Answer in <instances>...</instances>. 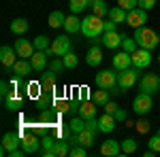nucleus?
Instances as JSON below:
<instances>
[{
    "label": "nucleus",
    "instance_id": "1",
    "mask_svg": "<svg viewBox=\"0 0 160 157\" xmlns=\"http://www.w3.org/2000/svg\"><path fill=\"white\" fill-rule=\"evenodd\" d=\"M102 32H105V19L98 17V15H88L81 19V34L86 38H100L102 36Z\"/></svg>",
    "mask_w": 160,
    "mask_h": 157
},
{
    "label": "nucleus",
    "instance_id": "2",
    "mask_svg": "<svg viewBox=\"0 0 160 157\" xmlns=\"http://www.w3.org/2000/svg\"><path fill=\"white\" fill-rule=\"evenodd\" d=\"M132 38L137 40V45L143 49H149V51H154V49L160 45V36L152 30V28H145V25H141V28H137Z\"/></svg>",
    "mask_w": 160,
    "mask_h": 157
},
{
    "label": "nucleus",
    "instance_id": "3",
    "mask_svg": "<svg viewBox=\"0 0 160 157\" xmlns=\"http://www.w3.org/2000/svg\"><path fill=\"white\" fill-rule=\"evenodd\" d=\"M139 74H141V70L135 68V66L124 68V70H118V85L124 87V89H130L132 85L139 83Z\"/></svg>",
    "mask_w": 160,
    "mask_h": 157
},
{
    "label": "nucleus",
    "instance_id": "4",
    "mask_svg": "<svg viewBox=\"0 0 160 157\" xmlns=\"http://www.w3.org/2000/svg\"><path fill=\"white\" fill-rule=\"evenodd\" d=\"M139 89L145 91V94H149V96L158 94V91H160V76H158V74H154V72L143 74V76L139 79Z\"/></svg>",
    "mask_w": 160,
    "mask_h": 157
},
{
    "label": "nucleus",
    "instance_id": "5",
    "mask_svg": "<svg viewBox=\"0 0 160 157\" xmlns=\"http://www.w3.org/2000/svg\"><path fill=\"white\" fill-rule=\"evenodd\" d=\"M154 109V102H152V96L145 94V91H139L132 100V110L137 115H148L149 110Z\"/></svg>",
    "mask_w": 160,
    "mask_h": 157
},
{
    "label": "nucleus",
    "instance_id": "6",
    "mask_svg": "<svg viewBox=\"0 0 160 157\" xmlns=\"http://www.w3.org/2000/svg\"><path fill=\"white\" fill-rule=\"evenodd\" d=\"M94 83L96 87H102V89H111L118 85V74H115V68L113 70H100L96 76H94Z\"/></svg>",
    "mask_w": 160,
    "mask_h": 157
},
{
    "label": "nucleus",
    "instance_id": "7",
    "mask_svg": "<svg viewBox=\"0 0 160 157\" xmlns=\"http://www.w3.org/2000/svg\"><path fill=\"white\" fill-rule=\"evenodd\" d=\"M13 47H15V51H17V55H19V58H26V60H30V58L34 55V51H37L34 43H32V40H28V38H24V36L17 38Z\"/></svg>",
    "mask_w": 160,
    "mask_h": 157
},
{
    "label": "nucleus",
    "instance_id": "8",
    "mask_svg": "<svg viewBox=\"0 0 160 157\" xmlns=\"http://www.w3.org/2000/svg\"><path fill=\"white\" fill-rule=\"evenodd\" d=\"M126 24L132 25V28H141L143 24H148V11L141 9V7L128 11V15H126Z\"/></svg>",
    "mask_w": 160,
    "mask_h": 157
},
{
    "label": "nucleus",
    "instance_id": "9",
    "mask_svg": "<svg viewBox=\"0 0 160 157\" xmlns=\"http://www.w3.org/2000/svg\"><path fill=\"white\" fill-rule=\"evenodd\" d=\"M149 64H152V51L139 47L135 53H132V66L139 68V70H143V68H148Z\"/></svg>",
    "mask_w": 160,
    "mask_h": 157
},
{
    "label": "nucleus",
    "instance_id": "10",
    "mask_svg": "<svg viewBox=\"0 0 160 157\" xmlns=\"http://www.w3.org/2000/svg\"><path fill=\"white\" fill-rule=\"evenodd\" d=\"M22 146V134L17 132H7L2 136V149L7 151V153H13V151H17Z\"/></svg>",
    "mask_w": 160,
    "mask_h": 157
},
{
    "label": "nucleus",
    "instance_id": "11",
    "mask_svg": "<svg viewBox=\"0 0 160 157\" xmlns=\"http://www.w3.org/2000/svg\"><path fill=\"white\" fill-rule=\"evenodd\" d=\"M122 40H124V34H120L118 30H113V32H102V36H100L102 47H107V49L122 47Z\"/></svg>",
    "mask_w": 160,
    "mask_h": 157
},
{
    "label": "nucleus",
    "instance_id": "12",
    "mask_svg": "<svg viewBox=\"0 0 160 157\" xmlns=\"http://www.w3.org/2000/svg\"><path fill=\"white\" fill-rule=\"evenodd\" d=\"M71 47H73V40H71L68 36H64V34L51 40V49H53V53L60 55V58H62V55H66V53L71 51Z\"/></svg>",
    "mask_w": 160,
    "mask_h": 157
},
{
    "label": "nucleus",
    "instance_id": "13",
    "mask_svg": "<svg viewBox=\"0 0 160 157\" xmlns=\"http://www.w3.org/2000/svg\"><path fill=\"white\" fill-rule=\"evenodd\" d=\"M17 51L15 47H9V45H2L0 47V62H2V66L4 68H13L15 66V62H17Z\"/></svg>",
    "mask_w": 160,
    "mask_h": 157
},
{
    "label": "nucleus",
    "instance_id": "14",
    "mask_svg": "<svg viewBox=\"0 0 160 157\" xmlns=\"http://www.w3.org/2000/svg\"><path fill=\"white\" fill-rule=\"evenodd\" d=\"M122 153V142H115L113 138H107L102 145H100V155L105 157H115Z\"/></svg>",
    "mask_w": 160,
    "mask_h": 157
},
{
    "label": "nucleus",
    "instance_id": "15",
    "mask_svg": "<svg viewBox=\"0 0 160 157\" xmlns=\"http://www.w3.org/2000/svg\"><path fill=\"white\" fill-rule=\"evenodd\" d=\"M113 68L115 70H124V68H130L132 66V53H128V51H120V53H115L113 55Z\"/></svg>",
    "mask_w": 160,
    "mask_h": 157
},
{
    "label": "nucleus",
    "instance_id": "16",
    "mask_svg": "<svg viewBox=\"0 0 160 157\" xmlns=\"http://www.w3.org/2000/svg\"><path fill=\"white\" fill-rule=\"evenodd\" d=\"M22 149H24L28 155H32V153H38V151H41V140H38L34 134L22 136Z\"/></svg>",
    "mask_w": 160,
    "mask_h": 157
},
{
    "label": "nucleus",
    "instance_id": "17",
    "mask_svg": "<svg viewBox=\"0 0 160 157\" xmlns=\"http://www.w3.org/2000/svg\"><path fill=\"white\" fill-rule=\"evenodd\" d=\"M56 74H58V72H53V70H47V72L41 76V85H43V91H47V94H56V87H58Z\"/></svg>",
    "mask_w": 160,
    "mask_h": 157
},
{
    "label": "nucleus",
    "instance_id": "18",
    "mask_svg": "<svg viewBox=\"0 0 160 157\" xmlns=\"http://www.w3.org/2000/svg\"><path fill=\"white\" fill-rule=\"evenodd\" d=\"M56 136H49V134H45L43 138H41V155L43 157H53V146H56Z\"/></svg>",
    "mask_w": 160,
    "mask_h": 157
},
{
    "label": "nucleus",
    "instance_id": "19",
    "mask_svg": "<svg viewBox=\"0 0 160 157\" xmlns=\"http://www.w3.org/2000/svg\"><path fill=\"white\" fill-rule=\"evenodd\" d=\"M22 104H24V98L19 96L17 89H11V94L4 98V106H7V110H19Z\"/></svg>",
    "mask_w": 160,
    "mask_h": 157
},
{
    "label": "nucleus",
    "instance_id": "20",
    "mask_svg": "<svg viewBox=\"0 0 160 157\" xmlns=\"http://www.w3.org/2000/svg\"><path fill=\"white\" fill-rule=\"evenodd\" d=\"M100 62H102V51H100L98 45H92V47L88 49V53H86V64L92 66V68H96Z\"/></svg>",
    "mask_w": 160,
    "mask_h": 157
},
{
    "label": "nucleus",
    "instance_id": "21",
    "mask_svg": "<svg viewBox=\"0 0 160 157\" xmlns=\"http://www.w3.org/2000/svg\"><path fill=\"white\" fill-rule=\"evenodd\" d=\"M30 64H32L34 72H43L45 66H47V53L45 51H34V55L30 58Z\"/></svg>",
    "mask_w": 160,
    "mask_h": 157
},
{
    "label": "nucleus",
    "instance_id": "22",
    "mask_svg": "<svg viewBox=\"0 0 160 157\" xmlns=\"http://www.w3.org/2000/svg\"><path fill=\"white\" fill-rule=\"evenodd\" d=\"M115 115H109V113H105V115H100L98 117V125H100V132L102 134H109L115 130Z\"/></svg>",
    "mask_w": 160,
    "mask_h": 157
},
{
    "label": "nucleus",
    "instance_id": "23",
    "mask_svg": "<svg viewBox=\"0 0 160 157\" xmlns=\"http://www.w3.org/2000/svg\"><path fill=\"white\" fill-rule=\"evenodd\" d=\"M64 32H68V34H77V32H81V19L77 17V15H68L66 17V21H64Z\"/></svg>",
    "mask_w": 160,
    "mask_h": 157
},
{
    "label": "nucleus",
    "instance_id": "24",
    "mask_svg": "<svg viewBox=\"0 0 160 157\" xmlns=\"http://www.w3.org/2000/svg\"><path fill=\"white\" fill-rule=\"evenodd\" d=\"M30 70H32V64H30V60H26V58H19V60L15 62V66H13V72L17 74V76H28L30 74Z\"/></svg>",
    "mask_w": 160,
    "mask_h": 157
},
{
    "label": "nucleus",
    "instance_id": "25",
    "mask_svg": "<svg viewBox=\"0 0 160 157\" xmlns=\"http://www.w3.org/2000/svg\"><path fill=\"white\" fill-rule=\"evenodd\" d=\"M96 106H98V104H94L92 100L79 102V115H81L83 119H92V117H96Z\"/></svg>",
    "mask_w": 160,
    "mask_h": 157
},
{
    "label": "nucleus",
    "instance_id": "26",
    "mask_svg": "<svg viewBox=\"0 0 160 157\" xmlns=\"http://www.w3.org/2000/svg\"><path fill=\"white\" fill-rule=\"evenodd\" d=\"M94 140H96V132H92V130H83V132L77 134V145H83V146H92L94 145Z\"/></svg>",
    "mask_w": 160,
    "mask_h": 157
},
{
    "label": "nucleus",
    "instance_id": "27",
    "mask_svg": "<svg viewBox=\"0 0 160 157\" xmlns=\"http://www.w3.org/2000/svg\"><path fill=\"white\" fill-rule=\"evenodd\" d=\"M71 153V142L66 138H58L56 140V146H53V157H64Z\"/></svg>",
    "mask_w": 160,
    "mask_h": 157
},
{
    "label": "nucleus",
    "instance_id": "28",
    "mask_svg": "<svg viewBox=\"0 0 160 157\" xmlns=\"http://www.w3.org/2000/svg\"><path fill=\"white\" fill-rule=\"evenodd\" d=\"M109 96H111L109 89H102V87H98L96 91H92V102H94V104H98V106H105V104L109 102Z\"/></svg>",
    "mask_w": 160,
    "mask_h": 157
},
{
    "label": "nucleus",
    "instance_id": "29",
    "mask_svg": "<svg viewBox=\"0 0 160 157\" xmlns=\"http://www.w3.org/2000/svg\"><path fill=\"white\" fill-rule=\"evenodd\" d=\"M26 96L32 98V100H38V98L43 96V85H41V81H30V83L26 85Z\"/></svg>",
    "mask_w": 160,
    "mask_h": 157
},
{
    "label": "nucleus",
    "instance_id": "30",
    "mask_svg": "<svg viewBox=\"0 0 160 157\" xmlns=\"http://www.w3.org/2000/svg\"><path fill=\"white\" fill-rule=\"evenodd\" d=\"M28 28H30V24L26 21L24 17H17V19H13V21H11V32H13V34H17V36H24Z\"/></svg>",
    "mask_w": 160,
    "mask_h": 157
},
{
    "label": "nucleus",
    "instance_id": "31",
    "mask_svg": "<svg viewBox=\"0 0 160 157\" xmlns=\"http://www.w3.org/2000/svg\"><path fill=\"white\" fill-rule=\"evenodd\" d=\"M126 15H128V11L126 9H122V7H113V9H109V19H113L115 24H126Z\"/></svg>",
    "mask_w": 160,
    "mask_h": 157
},
{
    "label": "nucleus",
    "instance_id": "32",
    "mask_svg": "<svg viewBox=\"0 0 160 157\" xmlns=\"http://www.w3.org/2000/svg\"><path fill=\"white\" fill-rule=\"evenodd\" d=\"M64 21H66V17H64V13H62V11H51L49 17H47L49 28H62V25H64Z\"/></svg>",
    "mask_w": 160,
    "mask_h": 157
},
{
    "label": "nucleus",
    "instance_id": "33",
    "mask_svg": "<svg viewBox=\"0 0 160 157\" xmlns=\"http://www.w3.org/2000/svg\"><path fill=\"white\" fill-rule=\"evenodd\" d=\"M92 13L105 19V17L109 15V7L105 4V0H94V2H92Z\"/></svg>",
    "mask_w": 160,
    "mask_h": 157
},
{
    "label": "nucleus",
    "instance_id": "34",
    "mask_svg": "<svg viewBox=\"0 0 160 157\" xmlns=\"http://www.w3.org/2000/svg\"><path fill=\"white\" fill-rule=\"evenodd\" d=\"M88 7H92L90 4V0H68V9H71V13H81V11H86Z\"/></svg>",
    "mask_w": 160,
    "mask_h": 157
},
{
    "label": "nucleus",
    "instance_id": "35",
    "mask_svg": "<svg viewBox=\"0 0 160 157\" xmlns=\"http://www.w3.org/2000/svg\"><path fill=\"white\" fill-rule=\"evenodd\" d=\"M68 125H71V130H73L75 134H79V132H83V130H86V119H83L81 115H75L73 119L68 121Z\"/></svg>",
    "mask_w": 160,
    "mask_h": 157
},
{
    "label": "nucleus",
    "instance_id": "36",
    "mask_svg": "<svg viewBox=\"0 0 160 157\" xmlns=\"http://www.w3.org/2000/svg\"><path fill=\"white\" fill-rule=\"evenodd\" d=\"M137 146H139V142L135 138H126V140H122V153L124 155H132L137 151Z\"/></svg>",
    "mask_w": 160,
    "mask_h": 157
},
{
    "label": "nucleus",
    "instance_id": "37",
    "mask_svg": "<svg viewBox=\"0 0 160 157\" xmlns=\"http://www.w3.org/2000/svg\"><path fill=\"white\" fill-rule=\"evenodd\" d=\"M137 49H139V45H137V40H135V38H130V36H124V40H122V51H128V53H135Z\"/></svg>",
    "mask_w": 160,
    "mask_h": 157
},
{
    "label": "nucleus",
    "instance_id": "38",
    "mask_svg": "<svg viewBox=\"0 0 160 157\" xmlns=\"http://www.w3.org/2000/svg\"><path fill=\"white\" fill-rule=\"evenodd\" d=\"M62 60H64V66H66L68 70H73V68H77V64H79V60H77V55H75L73 51H68L66 55H62Z\"/></svg>",
    "mask_w": 160,
    "mask_h": 157
},
{
    "label": "nucleus",
    "instance_id": "39",
    "mask_svg": "<svg viewBox=\"0 0 160 157\" xmlns=\"http://www.w3.org/2000/svg\"><path fill=\"white\" fill-rule=\"evenodd\" d=\"M32 43H34V47H37V51H45V49L49 47V38H47V36H43V34H38V36L34 38Z\"/></svg>",
    "mask_w": 160,
    "mask_h": 157
},
{
    "label": "nucleus",
    "instance_id": "40",
    "mask_svg": "<svg viewBox=\"0 0 160 157\" xmlns=\"http://www.w3.org/2000/svg\"><path fill=\"white\" fill-rule=\"evenodd\" d=\"M64 68H66V66H64V60H62L60 55H58L56 60H51V62H49V70H53V72H62Z\"/></svg>",
    "mask_w": 160,
    "mask_h": 157
},
{
    "label": "nucleus",
    "instance_id": "41",
    "mask_svg": "<svg viewBox=\"0 0 160 157\" xmlns=\"http://www.w3.org/2000/svg\"><path fill=\"white\" fill-rule=\"evenodd\" d=\"M53 109L58 110V113H68V110H71V104L64 102V100H60V98H56V100H53Z\"/></svg>",
    "mask_w": 160,
    "mask_h": 157
},
{
    "label": "nucleus",
    "instance_id": "42",
    "mask_svg": "<svg viewBox=\"0 0 160 157\" xmlns=\"http://www.w3.org/2000/svg\"><path fill=\"white\" fill-rule=\"evenodd\" d=\"M71 134H73L71 125H58V130H56V136H58V138H66V140H68Z\"/></svg>",
    "mask_w": 160,
    "mask_h": 157
},
{
    "label": "nucleus",
    "instance_id": "43",
    "mask_svg": "<svg viewBox=\"0 0 160 157\" xmlns=\"http://www.w3.org/2000/svg\"><path fill=\"white\" fill-rule=\"evenodd\" d=\"M118 7H122L126 11H132L139 7V0H118Z\"/></svg>",
    "mask_w": 160,
    "mask_h": 157
},
{
    "label": "nucleus",
    "instance_id": "44",
    "mask_svg": "<svg viewBox=\"0 0 160 157\" xmlns=\"http://www.w3.org/2000/svg\"><path fill=\"white\" fill-rule=\"evenodd\" d=\"M86 149H88V146H83V145H75L73 149H71L68 155H71V157H86V153H88Z\"/></svg>",
    "mask_w": 160,
    "mask_h": 157
},
{
    "label": "nucleus",
    "instance_id": "45",
    "mask_svg": "<svg viewBox=\"0 0 160 157\" xmlns=\"http://www.w3.org/2000/svg\"><path fill=\"white\" fill-rule=\"evenodd\" d=\"M148 146L152 149V151H156V153H160V134H156V136H152V138H149Z\"/></svg>",
    "mask_w": 160,
    "mask_h": 157
},
{
    "label": "nucleus",
    "instance_id": "46",
    "mask_svg": "<svg viewBox=\"0 0 160 157\" xmlns=\"http://www.w3.org/2000/svg\"><path fill=\"white\" fill-rule=\"evenodd\" d=\"M135 125H137V132L139 134H148L149 132V121H145V119H139Z\"/></svg>",
    "mask_w": 160,
    "mask_h": 157
},
{
    "label": "nucleus",
    "instance_id": "47",
    "mask_svg": "<svg viewBox=\"0 0 160 157\" xmlns=\"http://www.w3.org/2000/svg\"><path fill=\"white\" fill-rule=\"evenodd\" d=\"M56 115H58V110H56V113H51L49 109H47V110L43 109V110H41V121H47V123H51V121L56 119Z\"/></svg>",
    "mask_w": 160,
    "mask_h": 157
},
{
    "label": "nucleus",
    "instance_id": "48",
    "mask_svg": "<svg viewBox=\"0 0 160 157\" xmlns=\"http://www.w3.org/2000/svg\"><path fill=\"white\" fill-rule=\"evenodd\" d=\"M77 98H79V102H86V100H92V94H90L88 87H81L79 94H77Z\"/></svg>",
    "mask_w": 160,
    "mask_h": 157
},
{
    "label": "nucleus",
    "instance_id": "49",
    "mask_svg": "<svg viewBox=\"0 0 160 157\" xmlns=\"http://www.w3.org/2000/svg\"><path fill=\"white\" fill-rule=\"evenodd\" d=\"M11 89H13V87L7 83V81H2V83H0V96H2V100H4V98L11 94Z\"/></svg>",
    "mask_w": 160,
    "mask_h": 157
},
{
    "label": "nucleus",
    "instance_id": "50",
    "mask_svg": "<svg viewBox=\"0 0 160 157\" xmlns=\"http://www.w3.org/2000/svg\"><path fill=\"white\" fill-rule=\"evenodd\" d=\"M139 7H141V9H145V11H149V9H154V7H156V0H139Z\"/></svg>",
    "mask_w": 160,
    "mask_h": 157
},
{
    "label": "nucleus",
    "instance_id": "51",
    "mask_svg": "<svg viewBox=\"0 0 160 157\" xmlns=\"http://www.w3.org/2000/svg\"><path fill=\"white\" fill-rule=\"evenodd\" d=\"M120 109V106H118V104H115V102H107V104H105V113H109V115H115V110Z\"/></svg>",
    "mask_w": 160,
    "mask_h": 157
},
{
    "label": "nucleus",
    "instance_id": "52",
    "mask_svg": "<svg viewBox=\"0 0 160 157\" xmlns=\"http://www.w3.org/2000/svg\"><path fill=\"white\" fill-rule=\"evenodd\" d=\"M115 21H113V19H105V32H113V30H115Z\"/></svg>",
    "mask_w": 160,
    "mask_h": 157
},
{
    "label": "nucleus",
    "instance_id": "53",
    "mask_svg": "<svg viewBox=\"0 0 160 157\" xmlns=\"http://www.w3.org/2000/svg\"><path fill=\"white\" fill-rule=\"evenodd\" d=\"M115 119H118V121H126V119H128L126 110H124V109H118V110H115Z\"/></svg>",
    "mask_w": 160,
    "mask_h": 157
},
{
    "label": "nucleus",
    "instance_id": "54",
    "mask_svg": "<svg viewBox=\"0 0 160 157\" xmlns=\"http://www.w3.org/2000/svg\"><path fill=\"white\" fill-rule=\"evenodd\" d=\"M156 155V151H152V149H148V151H145V157H154Z\"/></svg>",
    "mask_w": 160,
    "mask_h": 157
},
{
    "label": "nucleus",
    "instance_id": "55",
    "mask_svg": "<svg viewBox=\"0 0 160 157\" xmlns=\"http://www.w3.org/2000/svg\"><path fill=\"white\" fill-rule=\"evenodd\" d=\"M158 64H160V55H158Z\"/></svg>",
    "mask_w": 160,
    "mask_h": 157
},
{
    "label": "nucleus",
    "instance_id": "56",
    "mask_svg": "<svg viewBox=\"0 0 160 157\" xmlns=\"http://www.w3.org/2000/svg\"><path fill=\"white\" fill-rule=\"evenodd\" d=\"M156 134H160V130H158V132H156Z\"/></svg>",
    "mask_w": 160,
    "mask_h": 157
},
{
    "label": "nucleus",
    "instance_id": "57",
    "mask_svg": "<svg viewBox=\"0 0 160 157\" xmlns=\"http://www.w3.org/2000/svg\"><path fill=\"white\" fill-rule=\"evenodd\" d=\"M158 36H160V34H158Z\"/></svg>",
    "mask_w": 160,
    "mask_h": 157
}]
</instances>
